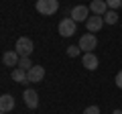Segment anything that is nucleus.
Instances as JSON below:
<instances>
[{
    "label": "nucleus",
    "instance_id": "obj_6",
    "mask_svg": "<svg viewBox=\"0 0 122 114\" xmlns=\"http://www.w3.org/2000/svg\"><path fill=\"white\" fill-rule=\"evenodd\" d=\"M43 78H45V67L43 65H33L29 71H26V79H29V83L43 82Z\"/></svg>",
    "mask_w": 122,
    "mask_h": 114
},
{
    "label": "nucleus",
    "instance_id": "obj_5",
    "mask_svg": "<svg viewBox=\"0 0 122 114\" xmlns=\"http://www.w3.org/2000/svg\"><path fill=\"white\" fill-rule=\"evenodd\" d=\"M71 18H73L75 22H81V21H87L90 18V6H83V4H77L71 8Z\"/></svg>",
    "mask_w": 122,
    "mask_h": 114
},
{
    "label": "nucleus",
    "instance_id": "obj_16",
    "mask_svg": "<svg viewBox=\"0 0 122 114\" xmlns=\"http://www.w3.org/2000/svg\"><path fill=\"white\" fill-rule=\"evenodd\" d=\"M79 53H81V49L75 47V45H69V47H67V55H69V57H77Z\"/></svg>",
    "mask_w": 122,
    "mask_h": 114
},
{
    "label": "nucleus",
    "instance_id": "obj_19",
    "mask_svg": "<svg viewBox=\"0 0 122 114\" xmlns=\"http://www.w3.org/2000/svg\"><path fill=\"white\" fill-rule=\"evenodd\" d=\"M116 86L122 90V71H118V73H116Z\"/></svg>",
    "mask_w": 122,
    "mask_h": 114
},
{
    "label": "nucleus",
    "instance_id": "obj_15",
    "mask_svg": "<svg viewBox=\"0 0 122 114\" xmlns=\"http://www.w3.org/2000/svg\"><path fill=\"white\" fill-rule=\"evenodd\" d=\"M33 65H35V63H30L29 57H20V61H18V67H20V69H25V71H29Z\"/></svg>",
    "mask_w": 122,
    "mask_h": 114
},
{
    "label": "nucleus",
    "instance_id": "obj_8",
    "mask_svg": "<svg viewBox=\"0 0 122 114\" xmlns=\"http://www.w3.org/2000/svg\"><path fill=\"white\" fill-rule=\"evenodd\" d=\"M22 100H25V104L29 106V108H37L39 106V94H37V90H25V94H22Z\"/></svg>",
    "mask_w": 122,
    "mask_h": 114
},
{
    "label": "nucleus",
    "instance_id": "obj_3",
    "mask_svg": "<svg viewBox=\"0 0 122 114\" xmlns=\"http://www.w3.org/2000/svg\"><path fill=\"white\" fill-rule=\"evenodd\" d=\"M96 45H98L96 35H94V33H86V35L79 39V45H77V47L81 49L83 53H92L94 49H96Z\"/></svg>",
    "mask_w": 122,
    "mask_h": 114
},
{
    "label": "nucleus",
    "instance_id": "obj_4",
    "mask_svg": "<svg viewBox=\"0 0 122 114\" xmlns=\"http://www.w3.org/2000/svg\"><path fill=\"white\" fill-rule=\"evenodd\" d=\"M75 26H77V22H75L71 16L63 18V21L59 22V35H61V37H71V35H75Z\"/></svg>",
    "mask_w": 122,
    "mask_h": 114
},
{
    "label": "nucleus",
    "instance_id": "obj_20",
    "mask_svg": "<svg viewBox=\"0 0 122 114\" xmlns=\"http://www.w3.org/2000/svg\"><path fill=\"white\" fill-rule=\"evenodd\" d=\"M112 114H122V110H114V112Z\"/></svg>",
    "mask_w": 122,
    "mask_h": 114
},
{
    "label": "nucleus",
    "instance_id": "obj_12",
    "mask_svg": "<svg viewBox=\"0 0 122 114\" xmlns=\"http://www.w3.org/2000/svg\"><path fill=\"white\" fill-rule=\"evenodd\" d=\"M14 108V98L10 94H2L0 96V112H10Z\"/></svg>",
    "mask_w": 122,
    "mask_h": 114
},
{
    "label": "nucleus",
    "instance_id": "obj_2",
    "mask_svg": "<svg viewBox=\"0 0 122 114\" xmlns=\"http://www.w3.org/2000/svg\"><path fill=\"white\" fill-rule=\"evenodd\" d=\"M33 49H35V45H33V41H30L29 37H20V39L16 41V45H14V51L20 57H30Z\"/></svg>",
    "mask_w": 122,
    "mask_h": 114
},
{
    "label": "nucleus",
    "instance_id": "obj_11",
    "mask_svg": "<svg viewBox=\"0 0 122 114\" xmlns=\"http://www.w3.org/2000/svg\"><path fill=\"white\" fill-rule=\"evenodd\" d=\"M81 63H83V67H86V69H90V71L98 69V57L94 55V53H83Z\"/></svg>",
    "mask_w": 122,
    "mask_h": 114
},
{
    "label": "nucleus",
    "instance_id": "obj_1",
    "mask_svg": "<svg viewBox=\"0 0 122 114\" xmlns=\"http://www.w3.org/2000/svg\"><path fill=\"white\" fill-rule=\"evenodd\" d=\"M59 10V0H37V12L43 16H51Z\"/></svg>",
    "mask_w": 122,
    "mask_h": 114
},
{
    "label": "nucleus",
    "instance_id": "obj_9",
    "mask_svg": "<svg viewBox=\"0 0 122 114\" xmlns=\"http://www.w3.org/2000/svg\"><path fill=\"white\" fill-rule=\"evenodd\" d=\"M90 12L98 14V16H104V14L108 12V4H106V0H92Z\"/></svg>",
    "mask_w": 122,
    "mask_h": 114
},
{
    "label": "nucleus",
    "instance_id": "obj_17",
    "mask_svg": "<svg viewBox=\"0 0 122 114\" xmlns=\"http://www.w3.org/2000/svg\"><path fill=\"white\" fill-rule=\"evenodd\" d=\"M106 4H108V8H110V10H116L118 6L122 4V0H106Z\"/></svg>",
    "mask_w": 122,
    "mask_h": 114
},
{
    "label": "nucleus",
    "instance_id": "obj_14",
    "mask_svg": "<svg viewBox=\"0 0 122 114\" xmlns=\"http://www.w3.org/2000/svg\"><path fill=\"white\" fill-rule=\"evenodd\" d=\"M104 22H106V25H116V22H118V12L108 8V12L104 14Z\"/></svg>",
    "mask_w": 122,
    "mask_h": 114
},
{
    "label": "nucleus",
    "instance_id": "obj_18",
    "mask_svg": "<svg viewBox=\"0 0 122 114\" xmlns=\"http://www.w3.org/2000/svg\"><path fill=\"white\" fill-rule=\"evenodd\" d=\"M83 114H100V108H98V106H87V108L83 110Z\"/></svg>",
    "mask_w": 122,
    "mask_h": 114
},
{
    "label": "nucleus",
    "instance_id": "obj_13",
    "mask_svg": "<svg viewBox=\"0 0 122 114\" xmlns=\"http://www.w3.org/2000/svg\"><path fill=\"white\" fill-rule=\"evenodd\" d=\"M12 79L18 83H29V79H26V71L20 69V67H14L12 69Z\"/></svg>",
    "mask_w": 122,
    "mask_h": 114
},
{
    "label": "nucleus",
    "instance_id": "obj_7",
    "mask_svg": "<svg viewBox=\"0 0 122 114\" xmlns=\"http://www.w3.org/2000/svg\"><path fill=\"white\" fill-rule=\"evenodd\" d=\"M102 25H104V16H98V14H94V16H90L86 21V29L87 33H98L102 29Z\"/></svg>",
    "mask_w": 122,
    "mask_h": 114
},
{
    "label": "nucleus",
    "instance_id": "obj_21",
    "mask_svg": "<svg viewBox=\"0 0 122 114\" xmlns=\"http://www.w3.org/2000/svg\"><path fill=\"white\" fill-rule=\"evenodd\" d=\"M0 114H6V112H0Z\"/></svg>",
    "mask_w": 122,
    "mask_h": 114
},
{
    "label": "nucleus",
    "instance_id": "obj_10",
    "mask_svg": "<svg viewBox=\"0 0 122 114\" xmlns=\"http://www.w3.org/2000/svg\"><path fill=\"white\" fill-rule=\"evenodd\" d=\"M18 61H20V55H18L16 51H6L4 55H2V63L8 65V67H14V65L18 67Z\"/></svg>",
    "mask_w": 122,
    "mask_h": 114
}]
</instances>
